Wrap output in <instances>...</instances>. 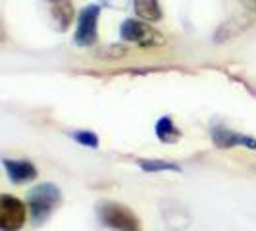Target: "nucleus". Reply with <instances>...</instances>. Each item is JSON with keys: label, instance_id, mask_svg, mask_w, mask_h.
<instances>
[{"label": "nucleus", "instance_id": "f8f14e48", "mask_svg": "<svg viewBox=\"0 0 256 231\" xmlns=\"http://www.w3.org/2000/svg\"><path fill=\"white\" fill-rule=\"evenodd\" d=\"M72 137H74V141H77L83 146H87V148H96L98 142H100L98 135L92 133V131H76V133H72Z\"/></svg>", "mask_w": 256, "mask_h": 231}, {"label": "nucleus", "instance_id": "6e6552de", "mask_svg": "<svg viewBox=\"0 0 256 231\" xmlns=\"http://www.w3.org/2000/svg\"><path fill=\"white\" fill-rule=\"evenodd\" d=\"M2 164H4L6 174H8V180L16 183V185L33 181L38 176V170L29 160H10V158H4Z\"/></svg>", "mask_w": 256, "mask_h": 231}, {"label": "nucleus", "instance_id": "ddd939ff", "mask_svg": "<svg viewBox=\"0 0 256 231\" xmlns=\"http://www.w3.org/2000/svg\"><path fill=\"white\" fill-rule=\"evenodd\" d=\"M102 4H106L108 8H114V10H124L129 4V0H102Z\"/></svg>", "mask_w": 256, "mask_h": 231}, {"label": "nucleus", "instance_id": "39448f33", "mask_svg": "<svg viewBox=\"0 0 256 231\" xmlns=\"http://www.w3.org/2000/svg\"><path fill=\"white\" fill-rule=\"evenodd\" d=\"M27 208L24 200L2 194L0 196V230L2 231H20L26 226Z\"/></svg>", "mask_w": 256, "mask_h": 231}, {"label": "nucleus", "instance_id": "f03ea898", "mask_svg": "<svg viewBox=\"0 0 256 231\" xmlns=\"http://www.w3.org/2000/svg\"><path fill=\"white\" fill-rule=\"evenodd\" d=\"M96 216L100 224L116 231H141V220L129 206L116 200H100L96 204Z\"/></svg>", "mask_w": 256, "mask_h": 231}, {"label": "nucleus", "instance_id": "0eeeda50", "mask_svg": "<svg viewBox=\"0 0 256 231\" xmlns=\"http://www.w3.org/2000/svg\"><path fill=\"white\" fill-rule=\"evenodd\" d=\"M212 135V141L218 148H235V146H246L250 150H256V139L254 137H248V135H241L237 131H231L226 128H216L210 131Z\"/></svg>", "mask_w": 256, "mask_h": 231}, {"label": "nucleus", "instance_id": "1a4fd4ad", "mask_svg": "<svg viewBox=\"0 0 256 231\" xmlns=\"http://www.w3.org/2000/svg\"><path fill=\"white\" fill-rule=\"evenodd\" d=\"M154 131H156V137L162 142H176L181 139L180 128L174 124V120H172L170 116H162V118L156 122Z\"/></svg>", "mask_w": 256, "mask_h": 231}, {"label": "nucleus", "instance_id": "423d86ee", "mask_svg": "<svg viewBox=\"0 0 256 231\" xmlns=\"http://www.w3.org/2000/svg\"><path fill=\"white\" fill-rule=\"evenodd\" d=\"M46 4V10L50 16L52 27L56 31H68L70 26L74 24V18H76V10H74V4L72 0H42Z\"/></svg>", "mask_w": 256, "mask_h": 231}, {"label": "nucleus", "instance_id": "f257e3e1", "mask_svg": "<svg viewBox=\"0 0 256 231\" xmlns=\"http://www.w3.org/2000/svg\"><path fill=\"white\" fill-rule=\"evenodd\" d=\"M62 202V191L54 183H38L27 192V206L35 226L44 224Z\"/></svg>", "mask_w": 256, "mask_h": 231}, {"label": "nucleus", "instance_id": "9d476101", "mask_svg": "<svg viewBox=\"0 0 256 231\" xmlns=\"http://www.w3.org/2000/svg\"><path fill=\"white\" fill-rule=\"evenodd\" d=\"M135 14L144 22H160L162 20V8L158 0H133Z\"/></svg>", "mask_w": 256, "mask_h": 231}, {"label": "nucleus", "instance_id": "9b49d317", "mask_svg": "<svg viewBox=\"0 0 256 231\" xmlns=\"http://www.w3.org/2000/svg\"><path fill=\"white\" fill-rule=\"evenodd\" d=\"M142 172L148 174H156V172H181V168L174 162H166V160H137Z\"/></svg>", "mask_w": 256, "mask_h": 231}, {"label": "nucleus", "instance_id": "7ed1b4c3", "mask_svg": "<svg viewBox=\"0 0 256 231\" xmlns=\"http://www.w3.org/2000/svg\"><path fill=\"white\" fill-rule=\"evenodd\" d=\"M120 37L139 46H162L166 42L164 35L158 29H154L152 26L144 24L141 20H133V18L122 22Z\"/></svg>", "mask_w": 256, "mask_h": 231}, {"label": "nucleus", "instance_id": "20e7f679", "mask_svg": "<svg viewBox=\"0 0 256 231\" xmlns=\"http://www.w3.org/2000/svg\"><path fill=\"white\" fill-rule=\"evenodd\" d=\"M98 18H100V6H96V4H89L79 12L76 37H74V42L77 46H92L96 42Z\"/></svg>", "mask_w": 256, "mask_h": 231}, {"label": "nucleus", "instance_id": "4468645a", "mask_svg": "<svg viewBox=\"0 0 256 231\" xmlns=\"http://www.w3.org/2000/svg\"><path fill=\"white\" fill-rule=\"evenodd\" d=\"M244 2H252V4L256 6V0H244Z\"/></svg>", "mask_w": 256, "mask_h": 231}]
</instances>
